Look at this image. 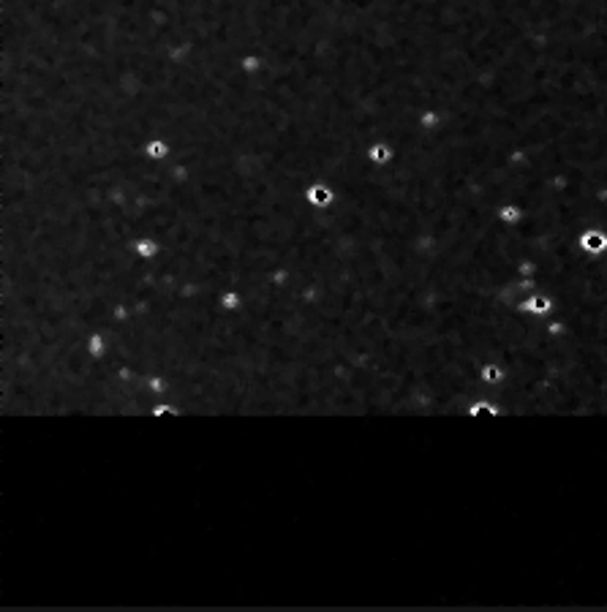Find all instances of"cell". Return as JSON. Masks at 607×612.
Wrapping results in <instances>:
<instances>
[{
	"label": "cell",
	"mask_w": 607,
	"mask_h": 612,
	"mask_svg": "<svg viewBox=\"0 0 607 612\" xmlns=\"http://www.w3.org/2000/svg\"><path fill=\"white\" fill-rule=\"evenodd\" d=\"M308 196H311L313 204H330V201H332V193L327 191V188H322V185H319V188H311Z\"/></svg>",
	"instance_id": "obj_1"
},
{
	"label": "cell",
	"mask_w": 607,
	"mask_h": 612,
	"mask_svg": "<svg viewBox=\"0 0 607 612\" xmlns=\"http://www.w3.org/2000/svg\"><path fill=\"white\" fill-rule=\"evenodd\" d=\"M370 158L373 161H387V158H390V150L378 144V147H373V150H370Z\"/></svg>",
	"instance_id": "obj_2"
}]
</instances>
